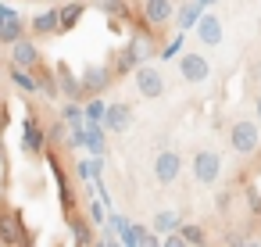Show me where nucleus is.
Instances as JSON below:
<instances>
[{
	"label": "nucleus",
	"mask_w": 261,
	"mask_h": 247,
	"mask_svg": "<svg viewBox=\"0 0 261 247\" xmlns=\"http://www.w3.org/2000/svg\"><path fill=\"white\" fill-rule=\"evenodd\" d=\"M108 68H111V76H115V79H118V76H133V72L140 68V54H136V47H133V43H125V47L111 51Z\"/></svg>",
	"instance_id": "nucleus-10"
},
{
	"label": "nucleus",
	"mask_w": 261,
	"mask_h": 247,
	"mask_svg": "<svg viewBox=\"0 0 261 247\" xmlns=\"http://www.w3.org/2000/svg\"><path fill=\"white\" fill-rule=\"evenodd\" d=\"M90 218H93V226H100V218H104V208H100V204H90Z\"/></svg>",
	"instance_id": "nucleus-36"
},
{
	"label": "nucleus",
	"mask_w": 261,
	"mask_h": 247,
	"mask_svg": "<svg viewBox=\"0 0 261 247\" xmlns=\"http://www.w3.org/2000/svg\"><path fill=\"white\" fill-rule=\"evenodd\" d=\"M154 176H158V183H175L179 176H182V158L175 154V151H161L158 158H154Z\"/></svg>",
	"instance_id": "nucleus-12"
},
{
	"label": "nucleus",
	"mask_w": 261,
	"mask_h": 247,
	"mask_svg": "<svg viewBox=\"0 0 261 247\" xmlns=\"http://www.w3.org/2000/svg\"><path fill=\"white\" fill-rule=\"evenodd\" d=\"M197 4H200V8H211V4H218V0H197Z\"/></svg>",
	"instance_id": "nucleus-38"
},
{
	"label": "nucleus",
	"mask_w": 261,
	"mask_h": 247,
	"mask_svg": "<svg viewBox=\"0 0 261 247\" xmlns=\"http://www.w3.org/2000/svg\"><path fill=\"white\" fill-rule=\"evenodd\" d=\"M75 176L83 179V183H97L100 179V158L93 154V158H79L75 161Z\"/></svg>",
	"instance_id": "nucleus-24"
},
{
	"label": "nucleus",
	"mask_w": 261,
	"mask_h": 247,
	"mask_svg": "<svg viewBox=\"0 0 261 247\" xmlns=\"http://www.w3.org/2000/svg\"><path fill=\"white\" fill-rule=\"evenodd\" d=\"M193 29H197V40H200L204 47H218V43H222V18L200 15V22H197Z\"/></svg>",
	"instance_id": "nucleus-16"
},
{
	"label": "nucleus",
	"mask_w": 261,
	"mask_h": 247,
	"mask_svg": "<svg viewBox=\"0 0 261 247\" xmlns=\"http://www.w3.org/2000/svg\"><path fill=\"white\" fill-rule=\"evenodd\" d=\"M179 51H182V36H175V40H172V43H165V47H161V51H158V54H161V58H165V61H172V58H175V54H179Z\"/></svg>",
	"instance_id": "nucleus-32"
},
{
	"label": "nucleus",
	"mask_w": 261,
	"mask_h": 247,
	"mask_svg": "<svg viewBox=\"0 0 261 247\" xmlns=\"http://www.w3.org/2000/svg\"><path fill=\"white\" fill-rule=\"evenodd\" d=\"M29 33L33 36H58L61 33V18H58V8H50V11H40L33 22H29Z\"/></svg>",
	"instance_id": "nucleus-15"
},
{
	"label": "nucleus",
	"mask_w": 261,
	"mask_h": 247,
	"mask_svg": "<svg viewBox=\"0 0 261 247\" xmlns=\"http://www.w3.org/2000/svg\"><path fill=\"white\" fill-rule=\"evenodd\" d=\"M140 15H143V26H147V29H158V33H161V29L175 18V4H172V0H143Z\"/></svg>",
	"instance_id": "nucleus-3"
},
{
	"label": "nucleus",
	"mask_w": 261,
	"mask_h": 247,
	"mask_svg": "<svg viewBox=\"0 0 261 247\" xmlns=\"http://www.w3.org/2000/svg\"><path fill=\"white\" fill-rule=\"evenodd\" d=\"M257 118H261V97H257Z\"/></svg>",
	"instance_id": "nucleus-39"
},
{
	"label": "nucleus",
	"mask_w": 261,
	"mask_h": 247,
	"mask_svg": "<svg viewBox=\"0 0 261 247\" xmlns=\"http://www.w3.org/2000/svg\"><path fill=\"white\" fill-rule=\"evenodd\" d=\"M0 247H33V233L18 208H0Z\"/></svg>",
	"instance_id": "nucleus-1"
},
{
	"label": "nucleus",
	"mask_w": 261,
	"mask_h": 247,
	"mask_svg": "<svg viewBox=\"0 0 261 247\" xmlns=\"http://www.w3.org/2000/svg\"><path fill=\"white\" fill-rule=\"evenodd\" d=\"M111 83H115V76H111L108 65H86L83 68V90H86V97H100Z\"/></svg>",
	"instance_id": "nucleus-7"
},
{
	"label": "nucleus",
	"mask_w": 261,
	"mask_h": 247,
	"mask_svg": "<svg viewBox=\"0 0 261 247\" xmlns=\"http://www.w3.org/2000/svg\"><path fill=\"white\" fill-rule=\"evenodd\" d=\"M22 151L29 154V158H40L43 151H47V129L29 115L25 118V126H22Z\"/></svg>",
	"instance_id": "nucleus-8"
},
{
	"label": "nucleus",
	"mask_w": 261,
	"mask_h": 247,
	"mask_svg": "<svg viewBox=\"0 0 261 247\" xmlns=\"http://www.w3.org/2000/svg\"><path fill=\"white\" fill-rule=\"evenodd\" d=\"M83 129H86V136H83V147L90 151V154H104L108 151V140H104V126H97V122H83Z\"/></svg>",
	"instance_id": "nucleus-21"
},
{
	"label": "nucleus",
	"mask_w": 261,
	"mask_h": 247,
	"mask_svg": "<svg viewBox=\"0 0 261 247\" xmlns=\"http://www.w3.org/2000/svg\"><path fill=\"white\" fill-rule=\"evenodd\" d=\"M61 118H65L68 126H83V122H86V118H83V101H65Z\"/></svg>",
	"instance_id": "nucleus-29"
},
{
	"label": "nucleus",
	"mask_w": 261,
	"mask_h": 247,
	"mask_svg": "<svg viewBox=\"0 0 261 247\" xmlns=\"http://www.w3.org/2000/svg\"><path fill=\"white\" fill-rule=\"evenodd\" d=\"M58 247H65V243H58Z\"/></svg>",
	"instance_id": "nucleus-41"
},
{
	"label": "nucleus",
	"mask_w": 261,
	"mask_h": 247,
	"mask_svg": "<svg viewBox=\"0 0 261 247\" xmlns=\"http://www.w3.org/2000/svg\"><path fill=\"white\" fill-rule=\"evenodd\" d=\"M229 147L236 151V154H254L257 147H261V133H257V122H250V118H240V122H232L229 126Z\"/></svg>",
	"instance_id": "nucleus-2"
},
{
	"label": "nucleus",
	"mask_w": 261,
	"mask_h": 247,
	"mask_svg": "<svg viewBox=\"0 0 261 247\" xmlns=\"http://www.w3.org/2000/svg\"><path fill=\"white\" fill-rule=\"evenodd\" d=\"M179 76L186 79V83H204L207 76H211V65H207V58L204 54H182L179 58Z\"/></svg>",
	"instance_id": "nucleus-11"
},
{
	"label": "nucleus",
	"mask_w": 261,
	"mask_h": 247,
	"mask_svg": "<svg viewBox=\"0 0 261 247\" xmlns=\"http://www.w3.org/2000/svg\"><path fill=\"white\" fill-rule=\"evenodd\" d=\"M36 72H40V68H36ZM40 93H43L47 101H58L61 90H58V76H54V68H50V72H40Z\"/></svg>",
	"instance_id": "nucleus-28"
},
{
	"label": "nucleus",
	"mask_w": 261,
	"mask_h": 247,
	"mask_svg": "<svg viewBox=\"0 0 261 247\" xmlns=\"http://www.w3.org/2000/svg\"><path fill=\"white\" fill-rule=\"evenodd\" d=\"M86 15V4L83 0H68V4H61L58 8V18H61V33H72L75 26H79V18Z\"/></svg>",
	"instance_id": "nucleus-19"
},
{
	"label": "nucleus",
	"mask_w": 261,
	"mask_h": 247,
	"mask_svg": "<svg viewBox=\"0 0 261 247\" xmlns=\"http://www.w3.org/2000/svg\"><path fill=\"white\" fill-rule=\"evenodd\" d=\"M200 247H207V243H200Z\"/></svg>",
	"instance_id": "nucleus-40"
},
{
	"label": "nucleus",
	"mask_w": 261,
	"mask_h": 247,
	"mask_svg": "<svg viewBox=\"0 0 261 247\" xmlns=\"http://www.w3.org/2000/svg\"><path fill=\"white\" fill-rule=\"evenodd\" d=\"M229 204H232V190L225 186V190H218V197H215V208H218V211H225Z\"/></svg>",
	"instance_id": "nucleus-34"
},
{
	"label": "nucleus",
	"mask_w": 261,
	"mask_h": 247,
	"mask_svg": "<svg viewBox=\"0 0 261 247\" xmlns=\"http://www.w3.org/2000/svg\"><path fill=\"white\" fill-rule=\"evenodd\" d=\"M54 76H58V90L65 93V101H83V97H86V90H83V76H75L65 61L54 65Z\"/></svg>",
	"instance_id": "nucleus-9"
},
{
	"label": "nucleus",
	"mask_w": 261,
	"mask_h": 247,
	"mask_svg": "<svg viewBox=\"0 0 261 247\" xmlns=\"http://www.w3.org/2000/svg\"><path fill=\"white\" fill-rule=\"evenodd\" d=\"M179 233H182V240L190 243V247H200V243H207V233H204V226H179Z\"/></svg>",
	"instance_id": "nucleus-30"
},
{
	"label": "nucleus",
	"mask_w": 261,
	"mask_h": 247,
	"mask_svg": "<svg viewBox=\"0 0 261 247\" xmlns=\"http://www.w3.org/2000/svg\"><path fill=\"white\" fill-rule=\"evenodd\" d=\"M229 247H257L254 240H236V236H229Z\"/></svg>",
	"instance_id": "nucleus-37"
},
{
	"label": "nucleus",
	"mask_w": 261,
	"mask_h": 247,
	"mask_svg": "<svg viewBox=\"0 0 261 247\" xmlns=\"http://www.w3.org/2000/svg\"><path fill=\"white\" fill-rule=\"evenodd\" d=\"M11 83L22 90V93H40V72L36 68H18V65H11Z\"/></svg>",
	"instance_id": "nucleus-17"
},
{
	"label": "nucleus",
	"mask_w": 261,
	"mask_h": 247,
	"mask_svg": "<svg viewBox=\"0 0 261 247\" xmlns=\"http://www.w3.org/2000/svg\"><path fill=\"white\" fill-rule=\"evenodd\" d=\"M179 226H182V218H179L175 211H158V215H154V233H161V236L175 233Z\"/></svg>",
	"instance_id": "nucleus-26"
},
{
	"label": "nucleus",
	"mask_w": 261,
	"mask_h": 247,
	"mask_svg": "<svg viewBox=\"0 0 261 247\" xmlns=\"http://www.w3.org/2000/svg\"><path fill=\"white\" fill-rule=\"evenodd\" d=\"M25 36V22L18 15H8V18H0V47H11L15 40Z\"/></svg>",
	"instance_id": "nucleus-20"
},
{
	"label": "nucleus",
	"mask_w": 261,
	"mask_h": 247,
	"mask_svg": "<svg viewBox=\"0 0 261 247\" xmlns=\"http://www.w3.org/2000/svg\"><path fill=\"white\" fill-rule=\"evenodd\" d=\"M193 176H197V183H204V186H211L218 176H222V158L215 154V151H197L193 154Z\"/></svg>",
	"instance_id": "nucleus-6"
},
{
	"label": "nucleus",
	"mask_w": 261,
	"mask_h": 247,
	"mask_svg": "<svg viewBox=\"0 0 261 247\" xmlns=\"http://www.w3.org/2000/svg\"><path fill=\"white\" fill-rule=\"evenodd\" d=\"M50 168H54V183H58L61 211H65V215H72V211H75V190H72V179H68V172L58 165V158H54V154H50Z\"/></svg>",
	"instance_id": "nucleus-14"
},
{
	"label": "nucleus",
	"mask_w": 261,
	"mask_h": 247,
	"mask_svg": "<svg viewBox=\"0 0 261 247\" xmlns=\"http://www.w3.org/2000/svg\"><path fill=\"white\" fill-rule=\"evenodd\" d=\"M161 247H190V243H186V240H182V233L175 229V233H168V236H165V243H161Z\"/></svg>",
	"instance_id": "nucleus-35"
},
{
	"label": "nucleus",
	"mask_w": 261,
	"mask_h": 247,
	"mask_svg": "<svg viewBox=\"0 0 261 247\" xmlns=\"http://www.w3.org/2000/svg\"><path fill=\"white\" fill-rule=\"evenodd\" d=\"M93 8L104 11L111 22H133V11L125 8V0H93Z\"/></svg>",
	"instance_id": "nucleus-22"
},
{
	"label": "nucleus",
	"mask_w": 261,
	"mask_h": 247,
	"mask_svg": "<svg viewBox=\"0 0 261 247\" xmlns=\"http://www.w3.org/2000/svg\"><path fill=\"white\" fill-rule=\"evenodd\" d=\"M68 218V226H72V240H75V247H93V222H86L83 215H65Z\"/></svg>",
	"instance_id": "nucleus-18"
},
{
	"label": "nucleus",
	"mask_w": 261,
	"mask_h": 247,
	"mask_svg": "<svg viewBox=\"0 0 261 247\" xmlns=\"http://www.w3.org/2000/svg\"><path fill=\"white\" fill-rule=\"evenodd\" d=\"M200 15H204V8L197 4H182V8H175V18H179V29H193L197 22H200Z\"/></svg>",
	"instance_id": "nucleus-25"
},
{
	"label": "nucleus",
	"mask_w": 261,
	"mask_h": 247,
	"mask_svg": "<svg viewBox=\"0 0 261 247\" xmlns=\"http://www.w3.org/2000/svg\"><path fill=\"white\" fill-rule=\"evenodd\" d=\"M104 133H125L129 126H133V108L129 104H108V111H104Z\"/></svg>",
	"instance_id": "nucleus-13"
},
{
	"label": "nucleus",
	"mask_w": 261,
	"mask_h": 247,
	"mask_svg": "<svg viewBox=\"0 0 261 247\" xmlns=\"http://www.w3.org/2000/svg\"><path fill=\"white\" fill-rule=\"evenodd\" d=\"M11 65H18V68H40V65H43V51H40V43L29 40V36L15 40V43H11Z\"/></svg>",
	"instance_id": "nucleus-4"
},
{
	"label": "nucleus",
	"mask_w": 261,
	"mask_h": 247,
	"mask_svg": "<svg viewBox=\"0 0 261 247\" xmlns=\"http://www.w3.org/2000/svg\"><path fill=\"white\" fill-rule=\"evenodd\" d=\"M104 111H108V104L100 101V97H86V104H83V118L86 122H104Z\"/></svg>",
	"instance_id": "nucleus-27"
},
{
	"label": "nucleus",
	"mask_w": 261,
	"mask_h": 247,
	"mask_svg": "<svg viewBox=\"0 0 261 247\" xmlns=\"http://www.w3.org/2000/svg\"><path fill=\"white\" fill-rule=\"evenodd\" d=\"M133 47H136V54H140V58L158 54V51H154V47H158V29H147V26H143V33H136V36H133Z\"/></svg>",
	"instance_id": "nucleus-23"
},
{
	"label": "nucleus",
	"mask_w": 261,
	"mask_h": 247,
	"mask_svg": "<svg viewBox=\"0 0 261 247\" xmlns=\"http://www.w3.org/2000/svg\"><path fill=\"white\" fill-rule=\"evenodd\" d=\"M247 208H250L254 215H261V190H257V186H247Z\"/></svg>",
	"instance_id": "nucleus-33"
},
{
	"label": "nucleus",
	"mask_w": 261,
	"mask_h": 247,
	"mask_svg": "<svg viewBox=\"0 0 261 247\" xmlns=\"http://www.w3.org/2000/svg\"><path fill=\"white\" fill-rule=\"evenodd\" d=\"M133 79H136L140 97H147V101H158V97L165 93V76H161L158 68H150V65H140V68L133 72Z\"/></svg>",
	"instance_id": "nucleus-5"
},
{
	"label": "nucleus",
	"mask_w": 261,
	"mask_h": 247,
	"mask_svg": "<svg viewBox=\"0 0 261 247\" xmlns=\"http://www.w3.org/2000/svg\"><path fill=\"white\" fill-rule=\"evenodd\" d=\"M65 136H68V122H65V118H58V122L47 129V143H58V147H61V143H65Z\"/></svg>",
	"instance_id": "nucleus-31"
}]
</instances>
